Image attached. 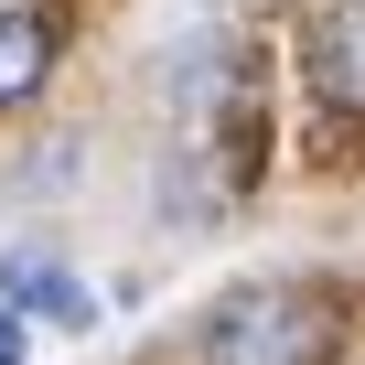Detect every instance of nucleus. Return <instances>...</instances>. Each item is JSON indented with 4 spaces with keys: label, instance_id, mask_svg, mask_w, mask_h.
<instances>
[{
    "label": "nucleus",
    "instance_id": "nucleus-1",
    "mask_svg": "<svg viewBox=\"0 0 365 365\" xmlns=\"http://www.w3.org/2000/svg\"><path fill=\"white\" fill-rule=\"evenodd\" d=\"M333 354V312L312 290H237L205 322V365H322Z\"/></svg>",
    "mask_w": 365,
    "mask_h": 365
},
{
    "label": "nucleus",
    "instance_id": "nucleus-5",
    "mask_svg": "<svg viewBox=\"0 0 365 365\" xmlns=\"http://www.w3.org/2000/svg\"><path fill=\"white\" fill-rule=\"evenodd\" d=\"M0 365H22V312L0 301Z\"/></svg>",
    "mask_w": 365,
    "mask_h": 365
},
{
    "label": "nucleus",
    "instance_id": "nucleus-2",
    "mask_svg": "<svg viewBox=\"0 0 365 365\" xmlns=\"http://www.w3.org/2000/svg\"><path fill=\"white\" fill-rule=\"evenodd\" d=\"M312 86L333 118H365V0H333L312 22Z\"/></svg>",
    "mask_w": 365,
    "mask_h": 365
},
{
    "label": "nucleus",
    "instance_id": "nucleus-3",
    "mask_svg": "<svg viewBox=\"0 0 365 365\" xmlns=\"http://www.w3.org/2000/svg\"><path fill=\"white\" fill-rule=\"evenodd\" d=\"M0 301H11V312H43V322H65V333L97 322V290H86L76 269H54L43 247H11V258H0Z\"/></svg>",
    "mask_w": 365,
    "mask_h": 365
},
{
    "label": "nucleus",
    "instance_id": "nucleus-4",
    "mask_svg": "<svg viewBox=\"0 0 365 365\" xmlns=\"http://www.w3.org/2000/svg\"><path fill=\"white\" fill-rule=\"evenodd\" d=\"M43 54H54V43H43V22H33V11H0V108L43 86Z\"/></svg>",
    "mask_w": 365,
    "mask_h": 365
}]
</instances>
